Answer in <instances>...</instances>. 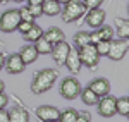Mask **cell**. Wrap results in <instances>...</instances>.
Listing matches in <instances>:
<instances>
[{"label": "cell", "mask_w": 129, "mask_h": 122, "mask_svg": "<svg viewBox=\"0 0 129 122\" xmlns=\"http://www.w3.org/2000/svg\"><path fill=\"white\" fill-rule=\"evenodd\" d=\"M59 77V72L55 69H41V71L35 72L33 81H31V91L35 95H41L52 90V86L55 84Z\"/></svg>", "instance_id": "cell-1"}, {"label": "cell", "mask_w": 129, "mask_h": 122, "mask_svg": "<svg viewBox=\"0 0 129 122\" xmlns=\"http://www.w3.org/2000/svg\"><path fill=\"white\" fill-rule=\"evenodd\" d=\"M86 7H84V2L83 0H69L67 4L62 5L60 10V16L64 22H76L79 21L84 14H86Z\"/></svg>", "instance_id": "cell-2"}, {"label": "cell", "mask_w": 129, "mask_h": 122, "mask_svg": "<svg viewBox=\"0 0 129 122\" xmlns=\"http://www.w3.org/2000/svg\"><path fill=\"white\" fill-rule=\"evenodd\" d=\"M78 53H79V59H81L83 65H86L91 71L96 69V65H98V62H100V55H98V52H96V48H95V45L88 43V45L78 48Z\"/></svg>", "instance_id": "cell-3"}, {"label": "cell", "mask_w": 129, "mask_h": 122, "mask_svg": "<svg viewBox=\"0 0 129 122\" xmlns=\"http://www.w3.org/2000/svg\"><path fill=\"white\" fill-rule=\"evenodd\" d=\"M21 22L19 10L17 9H7L0 16V31L2 33H14L17 29V24Z\"/></svg>", "instance_id": "cell-4"}, {"label": "cell", "mask_w": 129, "mask_h": 122, "mask_svg": "<svg viewBox=\"0 0 129 122\" xmlns=\"http://www.w3.org/2000/svg\"><path fill=\"white\" fill-rule=\"evenodd\" d=\"M59 91H60V96L62 98H66V100H76L81 93V83L76 77H72V76L71 77H66L62 81V84H60Z\"/></svg>", "instance_id": "cell-5"}, {"label": "cell", "mask_w": 129, "mask_h": 122, "mask_svg": "<svg viewBox=\"0 0 129 122\" xmlns=\"http://www.w3.org/2000/svg\"><path fill=\"white\" fill-rule=\"evenodd\" d=\"M127 50H129L127 40H124V38L110 40V47H109V53H107V57L112 59V60H122V59L126 57Z\"/></svg>", "instance_id": "cell-6"}, {"label": "cell", "mask_w": 129, "mask_h": 122, "mask_svg": "<svg viewBox=\"0 0 129 122\" xmlns=\"http://www.w3.org/2000/svg\"><path fill=\"white\" fill-rule=\"evenodd\" d=\"M105 17H107L105 10L100 9V7H96V9H88L86 14H84L86 24H88L89 28H93V29H98L100 26L105 22Z\"/></svg>", "instance_id": "cell-7"}, {"label": "cell", "mask_w": 129, "mask_h": 122, "mask_svg": "<svg viewBox=\"0 0 129 122\" xmlns=\"http://www.w3.org/2000/svg\"><path fill=\"white\" fill-rule=\"evenodd\" d=\"M69 52H71V45L64 40V41L55 43V45L52 47L50 55H52V59H53V62H55L57 65H64V62H66V59H67Z\"/></svg>", "instance_id": "cell-8"}, {"label": "cell", "mask_w": 129, "mask_h": 122, "mask_svg": "<svg viewBox=\"0 0 129 122\" xmlns=\"http://www.w3.org/2000/svg\"><path fill=\"white\" fill-rule=\"evenodd\" d=\"M96 107H98V113L102 117H112V115H115V96H112V95H105V96H102L96 103Z\"/></svg>", "instance_id": "cell-9"}, {"label": "cell", "mask_w": 129, "mask_h": 122, "mask_svg": "<svg viewBox=\"0 0 129 122\" xmlns=\"http://www.w3.org/2000/svg\"><path fill=\"white\" fill-rule=\"evenodd\" d=\"M4 67L9 74H21L26 69V64L22 62L19 53H10V55H5V65Z\"/></svg>", "instance_id": "cell-10"}, {"label": "cell", "mask_w": 129, "mask_h": 122, "mask_svg": "<svg viewBox=\"0 0 129 122\" xmlns=\"http://www.w3.org/2000/svg\"><path fill=\"white\" fill-rule=\"evenodd\" d=\"M60 110L53 105H41L36 108V117L41 122H52V120H59Z\"/></svg>", "instance_id": "cell-11"}, {"label": "cell", "mask_w": 129, "mask_h": 122, "mask_svg": "<svg viewBox=\"0 0 129 122\" xmlns=\"http://www.w3.org/2000/svg\"><path fill=\"white\" fill-rule=\"evenodd\" d=\"M88 88L95 93L96 96L102 98V96H105V95L110 93V83H109V79H105V77H96V79H93V81L89 83Z\"/></svg>", "instance_id": "cell-12"}, {"label": "cell", "mask_w": 129, "mask_h": 122, "mask_svg": "<svg viewBox=\"0 0 129 122\" xmlns=\"http://www.w3.org/2000/svg\"><path fill=\"white\" fill-rule=\"evenodd\" d=\"M64 65H67V69H69L72 74H78V72H81L83 64H81V59H79V53H78V48H72V47H71V52H69V55H67V59H66V62H64Z\"/></svg>", "instance_id": "cell-13"}, {"label": "cell", "mask_w": 129, "mask_h": 122, "mask_svg": "<svg viewBox=\"0 0 129 122\" xmlns=\"http://www.w3.org/2000/svg\"><path fill=\"white\" fill-rule=\"evenodd\" d=\"M17 53L21 55V59H22V62H24L26 65L33 64V62L38 59V52H36V48H35L33 43H26V45H22L21 50L17 52Z\"/></svg>", "instance_id": "cell-14"}, {"label": "cell", "mask_w": 129, "mask_h": 122, "mask_svg": "<svg viewBox=\"0 0 129 122\" xmlns=\"http://www.w3.org/2000/svg\"><path fill=\"white\" fill-rule=\"evenodd\" d=\"M60 10H62V5L55 0H41V12L43 16L47 17H55V16H60Z\"/></svg>", "instance_id": "cell-15"}, {"label": "cell", "mask_w": 129, "mask_h": 122, "mask_svg": "<svg viewBox=\"0 0 129 122\" xmlns=\"http://www.w3.org/2000/svg\"><path fill=\"white\" fill-rule=\"evenodd\" d=\"M43 38L48 41V43L55 45V43H59V41H64V40H66V34H64V31L60 29V28L52 26V28H48L47 31H43Z\"/></svg>", "instance_id": "cell-16"}, {"label": "cell", "mask_w": 129, "mask_h": 122, "mask_svg": "<svg viewBox=\"0 0 129 122\" xmlns=\"http://www.w3.org/2000/svg\"><path fill=\"white\" fill-rule=\"evenodd\" d=\"M9 122H29V112L24 107H12L9 110Z\"/></svg>", "instance_id": "cell-17"}, {"label": "cell", "mask_w": 129, "mask_h": 122, "mask_svg": "<svg viewBox=\"0 0 129 122\" xmlns=\"http://www.w3.org/2000/svg\"><path fill=\"white\" fill-rule=\"evenodd\" d=\"M79 96H81V100H83V103H84V105H88V107L96 105V103H98V100H100V96H96V95L91 91L89 88H81Z\"/></svg>", "instance_id": "cell-18"}, {"label": "cell", "mask_w": 129, "mask_h": 122, "mask_svg": "<svg viewBox=\"0 0 129 122\" xmlns=\"http://www.w3.org/2000/svg\"><path fill=\"white\" fill-rule=\"evenodd\" d=\"M41 36H43V29H41L38 24H33L29 29L22 34V38L28 41V43H35V41L38 40V38H41Z\"/></svg>", "instance_id": "cell-19"}, {"label": "cell", "mask_w": 129, "mask_h": 122, "mask_svg": "<svg viewBox=\"0 0 129 122\" xmlns=\"http://www.w3.org/2000/svg\"><path fill=\"white\" fill-rule=\"evenodd\" d=\"M115 113H119L122 117H127L129 115V98L127 96L115 98Z\"/></svg>", "instance_id": "cell-20"}, {"label": "cell", "mask_w": 129, "mask_h": 122, "mask_svg": "<svg viewBox=\"0 0 129 122\" xmlns=\"http://www.w3.org/2000/svg\"><path fill=\"white\" fill-rule=\"evenodd\" d=\"M35 45V48H36V52H38V55H50V52H52V43H48V41L45 40L43 36L41 38H38V40L33 43Z\"/></svg>", "instance_id": "cell-21"}, {"label": "cell", "mask_w": 129, "mask_h": 122, "mask_svg": "<svg viewBox=\"0 0 129 122\" xmlns=\"http://www.w3.org/2000/svg\"><path fill=\"white\" fill-rule=\"evenodd\" d=\"M115 26H117V34H119V38L127 40V36H129V22H127V19L115 17Z\"/></svg>", "instance_id": "cell-22"}, {"label": "cell", "mask_w": 129, "mask_h": 122, "mask_svg": "<svg viewBox=\"0 0 129 122\" xmlns=\"http://www.w3.org/2000/svg\"><path fill=\"white\" fill-rule=\"evenodd\" d=\"M72 41H74L76 48H81V47H84V45H88V43H89V33H88V31H83V29L78 31V33L74 34Z\"/></svg>", "instance_id": "cell-23"}, {"label": "cell", "mask_w": 129, "mask_h": 122, "mask_svg": "<svg viewBox=\"0 0 129 122\" xmlns=\"http://www.w3.org/2000/svg\"><path fill=\"white\" fill-rule=\"evenodd\" d=\"M78 117V110L76 108H66L64 112H60L59 122H74Z\"/></svg>", "instance_id": "cell-24"}, {"label": "cell", "mask_w": 129, "mask_h": 122, "mask_svg": "<svg viewBox=\"0 0 129 122\" xmlns=\"http://www.w3.org/2000/svg\"><path fill=\"white\" fill-rule=\"evenodd\" d=\"M98 33H100V38L105 41H110L114 40V28L112 26H105V24H102L98 28Z\"/></svg>", "instance_id": "cell-25"}, {"label": "cell", "mask_w": 129, "mask_h": 122, "mask_svg": "<svg viewBox=\"0 0 129 122\" xmlns=\"http://www.w3.org/2000/svg\"><path fill=\"white\" fill-rule=\"evenodd\" d=\"M109 47H110V41H105V40H100L98 43H95V48H96L100 57H103V55L109 53Z\"/></svg>", "instance_id": "cell-26"}, {"label": "cell", "mask_w": 129, "mask_h": 122, "mask_svg": "<svg viewBox=\"0 0 129 122\" xmlns=\"http://www.w3.org/2000/svg\"><path fill=\"white\" fill-rule=\"evenodd\" d=\"M19 10V17H21V21H28V22H35V16L29 12V9L28 7H21V9H17Z\"/></svg>", "instance_id": "cell-27"}, {"label": "cell", "mask_w": 129, "mask_h": 122, "mask_svg": "<svg viewBox=\"0 0 129 122\" xmlns=\"http://www.w3.org/2000/svg\"><path fill=\"white\" fill-rule=\"evenodd\" d=\"M33 24H35V22H28V21H21L19 24H17V29H16V31H19L21 34H24V33H26V31L29 29V28L33 26Z\"/></svg>", "instance_id": "cell-28"}, {"label": "cell", "mask_w": 129, "mask_h": 122, "mask_svg": "<svg viewBox=\"0 0 129 122\" xmlns=\"http://www.w3.org/2000/svg\"><path fill=\"white\" fill-rule=\"evenodd\" d=\"M28 9H29V12L35 16V17H40V16H43V12H41V4H36V5H26Z\"/></svg>", "instance_id": "cell-29"}, {"label": "cell", "mask_w": 129, "mask_h": 122, "mask_svg": "<svg viewBox=\"0 0 129 122\" xmlns=\"http://www.w3.org/2000/svg\"><path fill=\"white\" fill-rule=\"evenodd\" d=\"M84 2V7L86 9H96L103 4V0H83Z\"/></svg>", "instance_id": "cell-30"}, {"label": "cell", "mask_w": 129, "mask_h": 122, "mask_svg": "<svg viewBox=\"0 0 129 122\" xmlns=\"http://www.w3.org/2000/svg\"><path fill=\"white\" fill-rule=\"evenodd\" d=\"M91 120V115L88 112H78V117L74 122H89Z\"/></svg>", "instance_id": "cell-31"}, {"label": "cell", "mask_w": 129, "mask_h": 122, "mask_svg": "<svg viewBox=\"0 0 129 122\" xmlns=\"http://www.w3.org/2000/svg\"><path fill=\"white\" fill-rule=\"evenodd\" d=\"M100 40H102V38H100V33H98V29H93L91 33H89V43H91V45L98 43Z\"/></svg>", "instance_id": "cell-32"}, {"label": "cell", "mask_w": 129, "mask_h": 122, "mask_svg": "<svg viewBox=\"0 0 129 122\" xmlns=\"http://www.w3.org/2000/svg\"><path fill=\"white\" fill-rule=\"evenodd\" d=\"M7 103H9V96L5 93H0V108H5Z\"/></svg>", "instance_id": "cell-33"}, {"label": "cell", "mask_w": 129, "mask_h": 122, "mask_svg": "<svg viewBox=\"0 0 129 122\" xmlns=\"http://www.w3.org/2000/svg\"><path fill=\"white\" fill-rule=\"evenodd\" d=\"M0 122H9V110L0 108Z\"/></svg>", "instance_id": "cell-34"}, {"label": "cell", "mask_w": 129, "mask_h": 122, "mask_svg": "<svg viewBox=\"0 0 129 122\" xmlns=\"http://www.w3.org/2000/svg\"><path fill=\"white\" fill-rule=\"evenodd\" d=\"M4 65H5V53L0 52V71L4 69Z\"/></svg>", "instance_id": "cell-35"}, {"label": "cell", "mask_w": 129, "mask_h": 122, "mask_svg": "<svg viewBox=\"0 0 129 122\" xmlns=\"http://www.w3.org/2000/svg\"><path fill=\"white\" fill-rule=\"evenodd\" d=\"M28 5H36V4H41V0H26Z\"/></svg>", "instance_id": "cell-36"}, {"label": "cell", "mask_w": 129, "mask_h": 122, "mask_svg": "<svg viewBox=\"0 0 129 122\" xmlns=\"http://www.w3.org/2000/svg\"><path fill=\"white\" fill-rule=\"evenodd\" d=\"M4 91H5V83L0 81V93H4Z\"/></svg>", "instance_id": "cell-37"}, {"label": "cell", "mask_w": 129, "mask_h": 122, "mask_svg": "<svg viewBox=\"0 0 129 122\" xmlns=\"http://www.w3.org/2000/svg\"><path fill=\"white\" fill-rule=\"evenodd\" d=\"M55 2H59L60 5H64V4H67V2H69V0H55Z\"/></svg>", "instance_id": "cell-38"}, {"label": "cell", "mask_w": 129, "mask_h": 122, "mask_svg": "<svg viewBox=\"0 0 129 122\" xmlns=\"http://www.w3.org/2000/svg\"><path fill=\"white\" fill-rule=\"evenodd\" d=\"M12 2H17V4H22V2H26V0H12Z\"/></svg>", "instance_id": "cell-39"}, {"label": "cell", "mask_w": 129, "mask_h": 122, "mask_svg": "<svg viewBox=\"0 0 129 122\" xmlns=\"http://www.w3.org/2000/svg\"><path fill=\"white\" fill-rule=\"evenodd\" d=\"M5 2H7V0H0V4H5Z\"/></svg>", "instance_id": "cell-40"}, {"label": "cell", "mask_w": 129, "mask_h": 122, "mask_svg": "<svg viewBox=\"0 0 129 122\" xmlns=\"http://www.w3.org/2000/svg\"><path fill=\"white\" fill-rule=\"evenodd\" d=\"M52 122H59V120H52Z\"/></svg>", "instance_id": "cell-41"}, {"label": "cell", "mask_w": 129, "mask_h": 122, "mask_svg": "<svg viewBox=\"0 0 129 122\" xmlns=\"http://www.w3.org/2000/svg\"><path fill=\"white\" fill-rule=\"evenodd\" d=\"M0 43H2V41H0ZM0 48H2V47H0Z\"/></svg>", "instance_id": "cell-42"}]
</instances>
